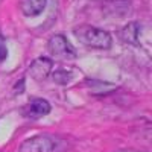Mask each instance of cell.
Listing matches in <instances>:
<instances>
[{"instance_id":"cell-3","label":"cell","mask_w":152,"mask_h":152,"mask_svg":"<svg viewBox=\"0 0 152 152\" xmlns=\"http://www.w3.org/2000/svg\"><path fill=\"white\" fill-rule=\"evenodd\" d=\"M49 52L55 56H62V58H75L76 52L70 41L64 35H53L47 43Z\"/></svg>"},{"instance_id":"cell-1","label":"cell","mask_w":152,"mask_h":152,"mask_svg":"<svg viewBox=\"0 0 152 152\" xmlns=\"http://www.w3.org/2000/svg\"><path fill=\"white\" fill-rule=\"evenodd\" d=\"M67 151V142L58 135L40 134L24 140L18 152H64Z\"/></svg>"},{"instance_id":"cell-7","label":"cell","mask_w":152,"mask_h":152,"mask_svg":"<svg viewBox=\"0 0 152 152\" xmlns=\"http://www.w3.org/2000/svg\"><path fill=\"white\" fill-rule=\"evenodd\" d=\"M142 32V26L140 23H129L120 31V37L125 43H129V44H135L138 41V37H140Z\"/></svg>"},{"instance_id":"cell-2","label":"cell","mask_w":152,"mask_h":152,"mask_svg":"<svg viewBox=\"0 0 152 152\" xmlns=\"http://www.w3.org/2000/svg\"><path fill=\"white\" fill-rule=\"evenodd\" d=\"M73 34L76 35V38L85 46L88 47H96V49H102L107 50L111 47L113 44V38L110 35V32L99 29L94 26H79L73 31Z\"/></svg>"},{"instance_id":"cell-4","label":"cell","mask_w":152,"mask_h":152,"mask_svg":"<svg viewBox=\"0 0 152 152\" xmlns=\"http://www.w3.org/2000/svg\"><path fill=\"white\" fill-rule=\"evenodd\" d=\"M50 104L46 99H32L23 107V116L28 119H40L50 113Z\"/></svg>"},{"instance_id":"cell-8","label":"cell","mask_w":152,"mask_h":152,"mask_svg":"<svg viewBox=\"0 0 152 152\" xmlns=\"http://www.w3.org/2000/svg\"><path fill=\"white\" fill-rule=\"evenodd\" d=\"M72 72H73L72 69H59V70L53 72V75H52L53 76V81L58 82V84H61V85L69 84L72 81V78H73V73Z\"/></svg>"},{"instance_id":"cell-9","label":"cell","mask_w":152,"mask_h":152,"mask_svg":"<svg viewBox=\"0 0 152 152\" xmlns=\"http://www.w3.org/2000/svg\"><path fill=\"white\" fill-rule=\"evenodd\" d=\"M8 56V50H6V44H5V40L0 37V62L5 61Z\"/></svg>"},{"instance_id":"cell-5","label":"cell","mask_w":152,"mask_h":152,"mask_svg":"<svg viewBox=\"0 0 152 152\" xmlns=\"http://www.w3.org/2000/svg\"><path fill=\"white\" fill-rule=\"evenodd\" d=\"M52 67H53L52 59L46 58V56H40V58H37L31 64L29 75H31V78H34L37 81H43V79H46L47 76L50 75Z\"/></svg>"},{"instance_id":"cell-6","label":"cell","mask_w":152,"mask_h":152,"mask_svg":"<svg viewBox=\"0 0 152 152\" xmlns=\"http://www.w3.org/2000/svg\"><path fill=\"white\" fill-rule=\"evenodd\" d=\"M47 5V0H20V9L26 17L40 15Z\"/></svg>"}]
</instances>
